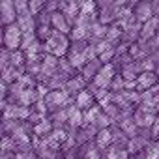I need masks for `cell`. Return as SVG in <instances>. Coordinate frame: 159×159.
Here are the masks:
<instances>
[{"instance_id": "6da1fadb", "label": "cell", "mask_w": 159, "mask_h": 159, "mask_svg": "<svg viewBox=\"0 0 159 159\" xmlns=\"http://www.w3.org/2000/svg\"><path fill=\"white\" fill-rule=\"evenodd\" d=\"M69 45H71L69 34H64L60 30H54L51 34V38L47 41H43V52H51V54H54L58 58H64L69 52Z\"/></svg>"}, {"instance_id": "7a4b0ae2", "label": "cell", "mask_w": 159, "mask_h": 159, "mask_svg": "<svg viewBox=\"0 0 159 159\" xmlns=\"http://www.w3.org/2000/svg\"><path fill=\"white\" fill-rule=\"evenodd\" d=\"M23 30L17 23H11L8 26H4V47L10 49V51H15V49H21V43H23Z\"/></svg>"}, {"instance_id": "3957f363", "label": "cell", "mask_w": 159, "mask_h": 159, "mask_svg": "<svg viewBox=\"0 0 159 159\" xmlns=\"http://www.w3.org/2000/svg\"><path fill=\"white\" fill-rule=\"evenodd\" d=\"M118 73H120V71H118V67H116L112 62L103 64V67H101V69H99V73L94 77V81H92V83H96V86H98V88H111L112 79H114Z\"/></svg>"}, {"instance_id": "277c9868", "label": "cell", "mask_w": 159, "mask_h": 159, "mask_svg": "<svg viewBox=\"0 0 159 159\" xmlns=\"http://www.w3.org/2000/svg\"><path fill=\"white\" fill-rule=\"evenodd\" d=\"M0 15H2L0 19H2L4 26H8L11 23H17L19 13H17V8L13 4V0H2V2H0Z\"/></svg>"}, {"instance_id": "5b68a950", "label": "cell", "mask_w": 159, "mask_h": 159, "mask_svg": "<svg viewBox=\"0 0 159 159\" xmlns=\"http://www.w3.org/2000/svg\"><path fill=\"white\" fill-rule=\"evenodd\" d=\"M159 83V75L155 71H142L139 77H137V90L144 92V90H150L153 84Z\"/></svg>"}, {"instance_id": "8992f818", "label": "cell", "mask_w": 159, "mask_h": 159, "mask_svg": "<svg viewBox=\"0 0 159 159\" xmlns=\"http://www.w3.org/2000/svg\"><path fill=\"white\" fill-rule=\"evenodd\" d=\"M135 15H137V19L140 23H146L152 17H155V10H153L150 0H140V2L135 6Z\"/></svg>"}, {"instance_id": "52a82bcc", "label": "cell", "mask_w": 159, "mask_h": 159, "mask_svg": "<svg viewBox=\"0 0 159 159\" xmlns=\"http://www.w3.org/2000/svg\"><path fill=\"white\" fill-rule=\"evenodd\" d=\"M86 86H88V81L79 73V75H73L71 79H67V83H66V90L71 94V96H77L79 92H83V90H86Z\"/></svg>"}, {"instance_id": "ba28073f", "label": "cell", "mask_w": 159, "mask_h": 159, "mask_svg": "<svg viewBox=\"0 0 159 159\" xmlns=\"http://www.w3.org/2000/svg\"><path fill=\"white\" fill-rule=\"evenodd\" d=\"M17 25L21 26L23 32H36L38 30V19L32 11H26V13H21L17 17Z\"/></svg>"}, {"instance_id": "9c48e42d", "label": "cell", "mask_w": 159, "mask_h": 159, "mask_svg": "<svg viewBox=\"0 0 159 159\" xmlns=\"http://www.w3.org/2000/svg\"><path fill=\"white\" fill-rule=\"evenodd\" d=\"M101 67H103V62L99 60V56H98V58H92V60H88V62H86V66L81 69V75L86 79L88 83H90V81H94V77L99 73V69H101Z\"/></svg>"}, {"instance_id": "30bf717a", "label": "cell", "mask_w": 159, "mask_h": 159, "mask_svg": "<svg viewBox=\"0 0 159 159\" xmlns=\"http://www.w3.org/2000/svg\"><path fill=\"white\" fill-rule=\"evenodd\" d=\"M150 142H152V139H146V137H140V135H137V137L129 139L127 152H129L131 155H135V153H140V152H144V150L148 148V144H150Z\"/></svg>"}, {"instance_id": "8fae6325", "label": "cell", "mask_w": 159, "mask_h": 159, "mask_svg": "<svg viewBox=\"0 0 159 159\" xmlns=\"http://www.w3.org/2000/svg\"><path fill=\"white\" fill-rule=\"evenodd\" d=\"M98 101H96V96L92 94V92H88V90H83V92H79L77 96H75V105L79 107V109H83V111H86V109H90L92 105H96Z\"/></svg>"}, {"instance_id": "7c38bea8", "label": "cell", "mask_w": 159, "mask_h": 159, "mask_svg": "<svg viewBox=\"0 0 159 159\" xmlns=\"http://www.w3.org/2000/svg\"><path fill=\"white\" fill-rule=\"evenodd\" d=\"M157 32H159V21H157V15H155V17H152L150 21L142 23V28H140V39H152Z\"/></svg>"}, {"instance_id": "4fadbf2b", "label": "cell", "mask_w": 159, "mask_h": 159, "mask_svg": "<svg viewBox=\"0 0 159 159\" xmlns=\"http://www.w3.org/2000/svg\"><path fill=\"white\" fill-rule=\"evenodd\" d=\"M107 30H109V25L101 23L99 19H98V21H94V23H92V26H90V43H96V41H99V39L107 38Z\"/></svg>"}, {"instance_id": "5bb4252c", "label": "cell", "mask_w": 159, "mask_h": 159, "mask_svg": "<svg viewBox=\"0 0 159 159\" xmlns=\"http://www.w3.org/2000/svg\"><path fill=\"white\" fill-rule=\"evenodd\" d=\"M51 26H52L54 30H60V32H64V34H69V32H71V25L67 23L66 15H64L60 10L52 13V23H51Z\"/></svg>"}, {"instance_id": "9a60e30c", "label": "cell", "mask_w": 159, "mask_h": 159, "mask_svg": "<svg viewBox=\"0 0 159 159\" xmlns=\"http://www.w3.org/2000/svg\"><path fill=\"white\" fill-rule=\"evenodd\" d=\"M96 146L101 150V152H105L109 146H112V131H111V127H107V129H99V133L96 135Z\"/></svg>"}, {"instance_id": "2e32d148", "label": "cell", "mask_w": 159, "mask_h": 159, "mask_svg": "<svg viewBox=\"0 0 159 159\" xmlns=\"http://www.w3.org/2000/svg\"><path fill=\"white\" fill-rule=\"evenodd\" d=\"M103 159H131V153L127 152V148H118L112 144L103 152Z\"/></svg>"}, {"instance_id": "e0dca14e", "label": "cell", "mask_w": 159, "mask_h": 159, "mask_svg": "<svg viewBox=\"0 0 159 159\" xmlns=\"http://www.w3.org/2000/svg\"><path fill=\"white\" fill-rule=\"evenodd\" d=\"M52 129H54V125H52V120L47 116V118H43L41 122H38V124H34V135H38V137H49L51 133H52Z\"/></svg>"}, {"instance_id": "ac0fdd59", "label": "cell", "mask_w": 159, "mask_h": 159, "mask_svg": "<svg viewBox=\"0 0 159 159\" xmlns=\"http://www.w3.org/2000/svg\"><path fill=\"white\" fill-rule=\"evenodd\" d=\"M49 118L52 120V125H54V127H66V125H67V120H69L67 109H66V107H64V109H58V111L51 112Z\"/></svg>"}, {"instance_id": "d6986e66", "label": "cell", "mask_w": 159, "mask_h": 159, "mask_svg": "<svg viewBox=\"0 0 159 159\" xmlns=\"http://www.w3.org/2000/svg\"><path fill=\"white\" fill-rule=\"evenodd\" d=\"M69 38L71 39H88L90 41V28L84 26V25L75 23L73 28H71V32H69Z\"/></svg>"}, {"instance_id": "ffe728a7", "label": "cell", "mask_w": 159, "mask_h": 159, "mask_svg": "<svg viewBox=\"0 0 159 159\" xmlns=\"http://www.w3.org/2000/svg\"><path fill=\"white\" fill-rule=\"evenodd\" d=\"M67 58H69V62L79 69V71H81L84 66H86V62H88V58L84 56V52H67Z\"/></svg>"}, {"instance_id": "44dd1931", "label": "cell", "mask_w": 159, "mask_h": 159, "mask_svg": "<svg viewBox=\"0 0 159 159\" xmlns=\"http://www.w3.org/2000/svg\"><path fill=\"white\" fill-rule=\"evenodd\" d=\"M101 112H103V107H101L99 103L92 105L90 109H86V111H84V124H94V122H96V118H98Z\"/></svg>"}, {"instance_id": "7402d4cb", "label": "cell", "mask_w": 159, "mask_h": 159, "mask_svg": "<svg viewBox=\"0 0 159 159\" xmlns=\"http://www.w3.org/2000/svg\"><path fill=\"white\" fill-rule=\"evenodd\" d=\"M11 66H15V67H25V64H26V52L23 51V49H15V51H11Z\"/></svg>"}, {"instance_id": "603a6c76", "label": "cell", "mask_w": 159, "mask_h": 159, "mask_svg": "<svg viewBox=\"0 0 159 159\" xmlns=\"http://www.w3.org/2000/svg\"><path fill=\"white\" fill-rule=\"evenodd\" d=\"M112 124H114V122L111 120V116H109L105 111H103V112H101V114L96 118V122H94V125H96L98 129H107V127H111Z\"/></svg>"}, {"instance_id": "cb8c5ba5", "label": "cell", "mask_w": 159, "mask_h": 159, "mask_svg": "<svg viewBox=\"0 0 159 159\" xmlns=\"http://www.w3.org/2000/svg\"><path fill=\"white\" fill-rule=\"evenodd\" d=\"M38 39H39V38H38V34H36V32H25V34H23V43H21V49H23V51L30 49V47H32Z\"/></svg>"}, {"instance_id": "d4e9b609", "label": "cell", "mask_w": 159, "mask_h": 159, "mask_svg": "<svg viewBox=\"0 0 159 159\" xmlns=\"http://www.w3.org/2000/svg\"><path fill=\"white\" fill-rule=\"evenodd\" d=\"M103 111L111 116V120H112L114 124L118 122V116H120V112H122V109H120L116 103H109V105H105V107H103Z\"/></svg>"}, {"instance_id": "484cf974", "label": "cell", "mask_w": 159, "mask_h": 159, "mask_svg": "<svg viewBox=\"0 0 159 159\" xmlns=\"http://www.w3.org/2000/svg\"><path fill=\"white\" fill-rule=\"evenodd\" d=\"M2 152H17V142L11 135L2 137Z\"/></svg>"}, {"instance_id": "4316f807", "label": "cell", "mask_w": 159, "mask_h": 159, "mask_svg": "<svg viewBox=\"0 0 159 159\" xmlns=\"http://www.w3.org/2000/svg\"><path fill=\"white\" fill-rule=\"evenodd\" d=\"M111 92H122V90H125V79L118 73L114 79H112V83H111V88H109Z\"/></svg>"}, {"instance_id": "83f0119b", "label": "cell", "mask_w": 159, "mask_h": 159, "mask_svg": "<svg viewBox=\"0 0 159 159\" xmlns=\"http://www.w3.org/2000/svg\"><path fill=\"white\" fill-rule=\"evenodd\" d=\"M114 58H116V47H112V49H107V51H103V52L99 54V60H101L103 64L114 62Z\"/></svg>"}, {"instance_id": "f1b7e54d", "label": "cell", "mask_w": 159, "mask_h": 159, "mask_svg": "<svg viewBox=\"0 0 159 159\" xmlns=\"http://www.w3.org/2000/svg\"><path fill=\"white\" fill-rule=\"evenodd\" d=\"M13 4H15V8H17V13H19V15H21V13L30 11V0H13Z\"/></svg>"}, {"instance_id": "f546056e", "label": "cell", "mask_w": 159, "mask_h": 159, "mask_svg": "<svg viewBox=\"0 0 159 159\" xmlns=\"http://www.w3.org/2000/svg\"><path fill=\"white\" fill-rule=\"evenodd\" d=\"M152 137H153V140H159V116H157L155 124L152 125Z\"/></svg>"}, {"instance_id": "4dcf8cb0", "label": "cell", "mask_w": 159, "mask_h": 159, "mask_svg": "<svg viewBox=\"0 0 159 159\" xmlns=\"http://www.w3.org/2000/svg\"><path fill=\"white\" fill-rule=\"evenodd\" d=\"M139 2H140V0H129V6H133V8H135Z\"/></svg>"}, {"instance_id": "1f68e13d", "label": "cell", "mask_w": 159, "mask_h": 159, "mask_svg": "<svg viewBox=\"0 0 159 159\" xmlns=\"http://www.w3.org/2000/svg\"><path fill=\"white\" fill-rule=\"evenodd\" d=\"M157 112H159V103H157Z\"/></svg>"}]
</instances>
